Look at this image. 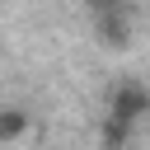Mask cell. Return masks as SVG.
I'll use <instances>...</instances> for the list:
<instances>
[{
	"instance_id": "obj_2",
	"label": "cell",
	"mask_w": 150,
	"mask_h": 150,
	"mask_svg": "<svg viewBox=\"0 0 150 150\" xmlns=\"http://www.w3.org/2000/svg\"><path fill=\"white\" fill-rule=\"evenodd\" d=\"M94 33L108 52H127L131 47V19H127V5H112V9H94Z\"/></svg>"
},
{
	"instance_id": "obj_4",
	"label": "cell",
	"mask_w": 150,
	"mask_h": 150,
	"mask_svg": "<svg viewBox=\"0 0 150 150\" xmlns=\"http://www.w3.org/2000/svg\"><path fill=\"white\" fill-rule=\"evenodd\" d=\"M127 141H131V122L108 117L103 122V150H127Z\"/></svg>"
},
{
	"instance_id": "obj_3",
	"label": "cell",
	"mask_w": 150,
	"mask_h": 150,
	"mask_svg": "<svg viewBox=\"0 0 150 150\" xmlns=\"http://www.w3.org/2000/svg\"><path fill=\"white\" fill-rule=\"evenodd\" d=\"M28 127H33L28 108H19V103H5V108H0V145L23 141V136H28Z\"/></svg>"
},
{
	"instance_id": "obj_5",
	"label": "cell",
	"mask_w": 150,
	"mask_h": 150,
	"mask_svg": "<svg viewBox=\"0 0 150 150\" xmlns=\"http://www.w3.org/2000/svg\"><path fill=\"white\" fill-rule=\"evenodd\" d=\"M84 5H94V0H84Z\"/></svg>"
},
{
	"instance_id": "obj_1",
	"label": "cell",
	"mask_w": 150,
	"mask_h": 150,
	"mask_svg": "<svg viewBox=\"0 0 150 150\" xmlns=\"http://www.w3.org/2000/svg\"><path fill=\"white\" fill-rule=\"evenodd\" d=\"M150 112V89L141 84V80H117L112 89H108V117H122V122H141Z\"/></svg>"
}]
</instances>
